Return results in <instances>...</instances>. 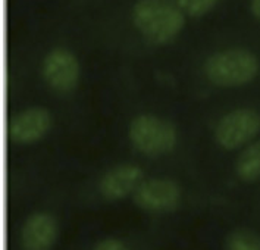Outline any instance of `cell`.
Instances as JSON below:
<instances>
[{"mask_svg": "<svg viewBox=\"0 0 260 250\" xmlns=\"http://www.w3.org/2000/svg\"><path fill=\"white\" fill-rule=\"evenodd\" d=\"M131 18L138 33L154 44L175 40L185 27V15L171 0H137Z\"/></svg>", "mask_w": 260, "mask_h": 250, "instance_id": "6da1fadb", "label": "cell"}, {"mask_svg": "<svg viewBox=\"0 0 260 250\" xmlns=\"http://www.w3.org/2000/svg\"><path fill=\"white\" fill-rule=\"evenodd\" d=\"M260 71V60L251 50L231 47L215 52L206 59L203 72L216 87H241L251 83Z\"/></svg>", "mask_w": 260, "mask_h": 250, "instance_id": "7a4b0ae2", "label": "cell"}, {"mask_svg": "<svg viewBox=\"0 0 260 250\" xmlns=\"http://www.w3.org/2000/svg\"><path fill=\"white\" fill-rule=\"evenodd\" d=\"M128 139L138 153L156 158L174 152L179 134L171 121L153 113H141L128 127Z\"/></svg>", "mask_w": 260, "mask_h": 250, "instance_id": "3957f363", "label": "cell"}, {"mask_svg": "<svg viewBox=\"0 0 260 250\" xmlns=\"http://www.w3.org/2000/svg\"><path fill=\"white\" fill-rule=\"evenodd\" d=\"M260 133V113L250 108H241L225 113L215 127L213 137L223 150L246 147Z\"/></svg>", "mask_w": 260, "mask_h": 250, "instance_id": "277c9868", "label": "cell"}, {"mask_svg": "<svg viewBox=\"0 0 260 250\" xmlns=\"http://www.w3.org/2000/svg\"><path fill=\"white\" fill-rule=\"evenodd\" d=\"M41 77L55 93H72L81 78L80 60L67 47H55L44 56L41 62Z\"/></svg>", "mask_w": 260, "mask_h": 250, "instance_id": "5b68a950", "label": "cell"}, {"mask_svg": "<svg viewBox=\"0 0 260 250\" xmlns=\"http://www.w3.org/2000/svg\"><path fill=\"white\" fill-rule=\"evenodd\" d=\"M53 128L52 112L41 106L19 111L8 122V137L16 144H34Z\"/></svg>", "mask_w": 260, "mask_h": 250, "instance_id": "8992f818", "label": "cell"}, {"mask_svg": "<svg viewBox=\"0 0 260 250\" xmlns=\"http://www.w3.org/2000/svg\"><path fill=\"white\" fill-rule=\"evenodd\" d=\"M133 197L143 210L171 212L179 206L182 192L178 184L169 178H149L138 185Z\"/></svg>", "mask_w": 260, "mask_h": 250, "instance_id": "52a82bcc", "label": "cell"}, {"mask_svg": "<svg viewBox=\"0 0 260 250\" xmlns=\"http://www.w3.org/2000/svg\"><path fill=\"white\" fill-rule=\"evenodd\" d=\"M144 181L143 169L136 164H119L110 168L99 181V192L106 200H122L134 196Z\"/></svg>", "mask_w": 260, "mask_h": 250, "instance_id": "ba28073f", "label": "cell"}, {"mask_svg": "<svg viewBox=\"0 0 260 250\" xmlns=\"http://www.w3.org/2000/svg\"><path fill=\"white\" fill-rule=\"evenodd\" d=\"M59 237V223L50 212H34L21 230V244L24 250H52Z\"/></svg>", "mask_w": 260, "mask_h": 250, "instance_id": "9c48e42d", "label": "cell"}, {"mask_svg": "<svg viewBox=\"0 0 260 250\" xmlns=\"http://www.w3.org/2000/svg\"><path fill=\"white\" fill-rule=\"evenodd\" d=\"M235 172L244 182L260 180V140L250 143L243 149L235 164Z\"/></svg>", "mask_w": 260, "mask_h": 250, "instance_id": "30bf717a", "label": "cell"}, {"mask_svg": "<svg viewBox=\"0 0 260 250\" xmlns=\"http://www.w3.org/2000/svg\"><path fill=\"white\" fill-rule=\"evenodd\" d=\"M225 250H260V236L251 230H235L226 237Z\"/></svg>", "mask_w": 260, "mask_h": 250, "instance_id": "8fae6325", "label": "cell"}, {"mask_svg": "<svg viewBox=\"0 0 260 250\" xmlns=\"http://www.w3.org/2000/svg\"><path fill=\"white\" fill-rule=\"evenodd\" d=\"M177 8H179L184 15H190L194 18L203 16L210 12L219 0H171Z\"/></svg>", "mask_w": 260, "mask_h": 250, "instance_id": "7c38bea8", "label": "cell"}, {"mask_svg": "<svg viewBox=\"0 0 260 250\" xmlns=\"http://www.w3.org/2000/svg\"><path fill=\"white\" fill-rule=\"evenodd\" d=\"M93 250H129L128 246L118 238H105L99 241Z\"/></svg>", "mask_w": 260, "mask_h": 250, "instance_id": "4fadbf2b", "label": "cell"}, {"mask_svg": "<svg viewBox=\"0 0 260 250\" xmlns=\"http://www.w3.org/2000/svg\"><path fill=\"white\" fill-rule=\"evenodd\" d=\"M250 11L260 21V0H250Z\"/></svg>", "mask_w": 260, "mask_h": 250, "instance_id": "5bb4252c", "label": "cell"}]
</instances>
